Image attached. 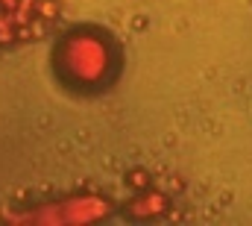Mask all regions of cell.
<instances>
[{
	"mask_svg": "<svg viewBox=\"0 0 252 226\" xmlns=\"http://www.w3.org/2000/svg\"><path fill=\"white\" fill-rule=\"evenodd\" d=\"M18 3L21 0H0V9H9L12 12V9H18Z\"/></svg>",
	"mask_w": 252,
	"mask_h": 226,
	"instance_id": "obj_8",
	"label": "cell"
},
{
	"mask_svg": "<svg viewBox=\"0 0 252 226\" xmlns=\"http://www.w3.org/2000/svg\"><path fill=\"white\" fill-rule=\"evenodd\" d=\"M164 212H167V197L158 194V191H144V194H138V197L126 206V215H129V218H138V221L156 218V215H164Z\"/></svg>",
	"mask_w": 252,
	"mask_h": 226,
	"instance_id": "obj_3",
	"label": "cell"
},
{
	"mask_svg": "<svg viewBox=\"0 0 252 226\" xmlns=\"http://www.w3.org/2000/svg\"><path fill=\"white\" fill-rule=\"evenodd\" d=\"M35 15L44 18V21H53V18H59V3L56 0H41L38 9H35Z\"/></svg>",
	"mask_w": 252,
	"mask_h": 226,
	"instance_id": "obj_4",
	"label": "cell"
},
{
	"mask_svg": "<svg viewBox=\"0 0 252 226\" xmlns=\"http://www.w3.org/2000/svg\"><path fill=\"white\" fill-rule=\"evenodd\" d=\"M18 41V27H0V47Z\"/></svg>",
	"mask_w": 252,
	"mask_h": 226,
	"instance_id": "obj_6",
	"label": "cell"
},
{
	"mask_svg": "<svg viewBox=\"0 0 252 226\" xmlns=\"http://www.w3.org/2000/svg\"><path fill=\"white\" fill-rule=\"evenodd\" d=\"M59 206H62L64 224H88V221L106 218L112 212V203L103 197H73V200H64Z\"/></svg>",
	"mask_w": 252,
	"mask_h": 226,
	"instance_id": "obj_2",
	"label": "cell"
},
{
	"mask_svg": "<svg viewBox=\"0 0 252 226\" xmlns=\"http://www.w3.org/2000/svg\"><path fill=\"white\" fill-rule=\"evenodd\" d=\"M12 18H15V27H27L35 21V12H27V9H12Z\"/></svg>",
	"mask_w": 252,
	"mask_h": 226,
	"instance_id": "obj_5",
	"label": "cell"
},
{
	"mask_svg": "<svg viewBox=\"0 0 252 226\" xmlns=\"http://www.w3.org/2000/svg\"><path fill=\"white\" fill-rule=\"evenodd\" d=\"M59 68L67 79L79 85H97L106 79L112 68V50L106 38L91 36V33H70L59 44Z\"/></svg>",
	"mask_w": 252,
	"mask_h": 226,
	"instance_id": "obj_1",
	"label": "cell"
},
{
	"mask_svg": "<svg viewBox=\"0 0 252 226\" xmlns=\"http://www.w3.org/2000/svg\"><path fill=\"white\" fill-rule=\"evenodd\" d=\"M132 185H135V188L147 185V176H144V173H135V176H132Z\"/></svg>",
	"mask_w": 252,
	"mask_h": 226,
	"instance_id": "obj_7",
	"label": "cell"
}]
</instances>
